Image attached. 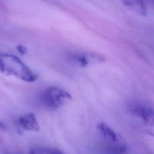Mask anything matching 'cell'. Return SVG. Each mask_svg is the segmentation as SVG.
Listing matches in <instances>:
<instances>
[{"label":"cell","mask_w":154,"mask_h":154,"mask_svg":"<svg viewBox=\"0 0 154 154\" xmlns=\"http://www.w3.org/2000/svg\"><path fill=\"white\" fill-rule=\"evenodd\" d=\"M1 70L2 73L14 76L26 82H34L37 76L17 57L7 54L1 55Z\"/></svg>","instance_id":"cell-1"},{"label":"cell","mask_w":154,"mask_h":154,"mask_svg":"<svg viewBox=\"0 0 154 154\" xmlns=\"http://www.w3.org/2000/svg\"><path fill=\"white\" fill-rule=\"evenodd\" d=\"M70 61L78 67H84L92 64L101 63L104 61V58L96 54L85 52L72 55L70 57Z\"/></svg>","instance_id":"cell-3"},{"label":"cell","mask_w":154,"mask_h":154,"mask_svg":"<svg viewBox=\"0 0 154 154\" xmlns=\"http://www.w3.org/2000/svg\"><path fill=\"white\" fill-rule=\"evenodd\" d=\"M71 99L72 96L69 92L56 87L47 88L42 96L44 105L51 110H55L64 106Z\"/></svg>","instance_id":"cell-2"},{"label":"cell","mask_w":154,"mask_h":154,"mask_svg":"<svg viewBox=\"0 0 154 154\" xmlns=\"http://www.w3.org/2000/svg\"><path fill=\"white\" fill-rule=\"evenodd\" d=\"M105 154H112V153H108V152H106Z\"/></svg>","instance_id":"cell-12"},{"label":"cell","mask_w":154,"mask_h":154,"mask_svg":"<svg viewBox=\"0 0 154 154\" xmlns=\"http://www.w3.org/2000/svg\"><path fill=\"white\" fill-rule=\"evenodd\" d=\"M18 50H19V51L21 54H25V53L26 52V49H25V48L20 47V46H19V47Z\"/></svg>","instance_id":"cell-11"},{"label":"cell","mask_w":154,"mask_h":154,"mask_svg":"<svg viewBox=\"0 0 154 154\" xmlns=\"http://www.w3.org/2000/svg\"><path fill=\"white\" fill-rule=\"evenodd\" d=\"M17 123L22 129L32 132H38L40 130V126L35 115L32 113H28L18 119Z\"/></svg>","instance_id":"cell-5"},{"label":"cell","mask_w":154,"mask_h":154,"mask_svg":"<svg viewBox=\"0 0 154 154\" xmlns=\"http://www.w3.org/2000/svg\"><path fill=\"white\" fill-rule=\"evenodd\" d=\"M145 131L148 135L154 137V123H147L145 128Z\"/></svg>","instance_id":"cell-10"},{"label":"cell","mask_w":154,"mask_h":154,"mask_svg":"<svg viewBox=\"0 0 154 154\" xmlns=\"http://www.w3.org/2000/svg\"><path fill=\"white\" fill-rule=\"evenodd\" d=\"M131 111L140 117L147 123H154V109L141 104H132L130 106Z\"/></svg>","instance_id":"cell-4"},{"label":"cell","mask_w":154,"mask_h":154,"mask_svg":"<svg viewBox=\"0 0 154 154\" xmlns=\"http://www.w3.org/2000/svg\"><path fill=\"white\" fill-rule=\"evenodd\" d=\"M128 151L127 147L122 144H113L106 149V152L112 154H125Z\"/></svg>","instance_id":"cell-9"},{"label":"cell","mask_w":154,"mask_h":154,"mask_svg":"<svg viewBox=\"0 0 154 154\" xmlns=\"http://www.w3.org/2000/svg\"><path fill=\"white\" fill-rule=\"evenodd\" d=\"M97 129L101 135L107 141L116 143L119 140V136L116 132L105 123H100L97 125Z\"/></svg>","instance_id":"cell-6"},{"label":"cell","mask_w":154,"mask_h":154,"mask_svg":"<svg viewBox=\"0 0 154 154\" xmlns=\"http://www.w3.org/2000/svg\"><path fill=\"white\" fill-rule=\"evenodd\" d=\"M29 154H65L63 151L56 148L37 147L31 149Z\"/></svg>","instance_id":"cell-8"},{"label":"cell","mask_w":154,"mask_h":154,"mask_svg":"<svg viewBox=\"0 0 154 154\" xmlns=\"http://www.w3.org/2000/svg\"><path fill=\"white\" fill-rule=\"evenodd\" d=\"M123 4L129 10L145 16L147 13V8L143 0H121Z\"/></svg>","instance_id":"cell-7"}]
</instances>
